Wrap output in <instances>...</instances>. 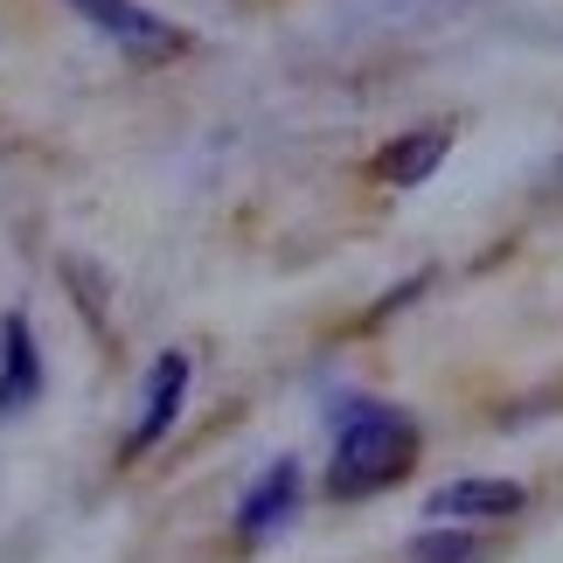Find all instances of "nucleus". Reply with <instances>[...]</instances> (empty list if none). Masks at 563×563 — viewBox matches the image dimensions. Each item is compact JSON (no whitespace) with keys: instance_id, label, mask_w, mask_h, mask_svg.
<instances>
[{"instance_id":"1","label":"nucleus","mask_w":563,"mask_h":563,"mask_svg":"<svg viewBox=\"0 0 563 563\" xmlns=\"http://www.w3.org/2000/svg\"><path fill=\"white\" fill-rule=\"evenodd\" d=\"M424 431L397 404H349L334 418V460H328V494L334 501H369V494L397 487L418 466Z\"/></svg>"},{"instance_id":"2","label":"nucleus","mask_w":563,"mask_h":563,"mask_svg":"<svg viewBox=\"0 0 563 563\" xmlns=\"http://www.w3.org/2000/svg\"><path fill=\"white\" fill-rule=\"evenodd\" d=\"M188 376H195V362H188V349H167L154 369H146V397H140V424L125 431V445H119V460L133 466V460H146L167 431L181 424V410H188Z\"/></svg>"},{"instance_id":"3","label":"nucleus","mask_w":563,"mask_h":563,"mask_svg":"<svg viewBox=\"0 0 563 563\" xmlns=\"http://www.w3.org/2000/svg\"><path fill=\"white\" fill-rule=\"evenodd\" d=\"M70 8L91 21V29L104 35V42H119L125 56H181L188 49V35L175 29V21H161L154 8H140V0H70Z\"/></svg>"},{"instance_id":"4","label":"nucleus","mask_w":563,"mask_h":563,"mask_svg":"<svg viewBox=\"0 0 563 563\" xmlns=\"http://www.w3.org/2000/svg\"><path fill=\"white\" fill-rule=\"evenodd\" d=\"M299 501H307V473H299V460H272L244 487V501H236V543H265V536H278L299 515Z\"/></svg>"},{"instance_id":"5","label":"nucleus","mask_w":563,"mask_h":563,"mask_svg":"<svg viewBox=\"0 0 563 563\" xmlns=\"http://www.w3.org/2000/svg\"><path fill=\"white\" fill-rule=\"evenodd\" d=\"M529 508V487L522 481H487V473H466V481H445L431 487L424 515L431 522H508V515Z\"/></svg>"},{"instance_id":"6","label":"nucleus","mask_w":563,"mask_h":563,"mask_svg":"<svg viewBox=\"0 0 563 563\" xmlns=\"http://www.w3.org/2000/svg\"><path fill=\"white\" fill-rule=\"evenodd\" d=\"M42 397V341L29 313H0V418H21Z\"/></svg>"},{"instance_id":"7","label":"nucleus","mask_w":563,"mask_h":563,"mask_svg":"<svg viewBox=\"0 0 563 563\" xmlns=\"http://www.w3.org/2000/svg\"><path fill=\"white\" fill-rule=\"evenodd\" d=\"M445 154H452V125H410V133H397L369 161V175L383 188H418V181H431L445 167Z\"/></svg>"},{"instance_id":"8","label":"nucleus","mask_w":563,"mask_h":563,"mask_svg":"<svg viewBox=\"0 0 563 563\" xmlns=\"http://www.w3.org/2000/svg\"><path fill=\"white\" fill-rule=\"evenodd\" d=\"M404 563H481V536L473 529H424V536H410V550Z\"/></svg>"},{"instance_id":"9","label":"nucleus","mask_w":563,"mask_h":563,"mask_svg":"<svg viewBox=\"0 0 563 563\" xmlns=\"http://www.w3.org/2000/svg\"><path fill=\"white\" fill-rule=\"evenodd\" d=\"M63 278H70V292L84 286V313H91V328H98V334H112V313H104V286H98V272L84 265V257H63Z\"/></svg>"}]
</instances>
